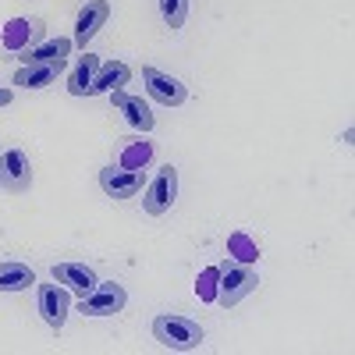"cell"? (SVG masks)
<instances>
[{
  "label": "cell",
  "instance_id": "obj_1",
  "mask_svg": "<svg viewBox=\"0 0 355 355\" xmlns=\"http://www.w3.org/2000/svg\"><path fill=\"white\" fill-rule=\"evenodd\" d=\"M153 338L164 348H171V352H192V348L202 345L206 334H202V327H199L196 320L178 316V313H164V316L153 320Z\"/></svg>",
  "mask_w": 355,
  "mask_h": 355
},
{
  "label": "cell",
  "instance_id": "obj_2",
  "mask_svg": "<svg viewBox=\"0 0 355 355\" xmlns=\"http://www.w3.org/2000/svg\"><path fill=\"white\" fill-rule=\"evenodd\" d=\"M217 302L220 306H239L249 291H256L259 277L249 263H224L220 266V277H217Z\"/></svg>",
  "mask_w": 355,
  "mask_h": 355
},
{
  "label": "cell",
  "instance_id": "obj_3",
  "mask_svg": "<svg viewBox=\"0 0 355 355\" xmlns=\"http://www.w3.org/2000/svg\"><path fill=\"white\" fill-rule=\"evenodd\" d=\"M174 199H178V171L167 164V167L157 171L153 182L146 185V192H142V210L150 214V217H164L171 206H174Z\"/></svg>",
  "mask_w": 355,
  "mask_h": 355
},
{
  "label": "cell",
  "instance_id": "obj_4",
  "mask_svg": "<svg viewBox=\"0 0 355 355\" xmlns=\"http://www.w3.org/2000/svg\"><path fill=\"white\" fill-rule=\"evenodd\" d=\"M100 189L110 196V199H135L142 189H146V174L142 167H121V164H110L100 171Z\"/></svg>",
  "mask_w": 355,
  "mask_h": 355
},
{
  "label": "cell",
  "instance_id": "obj_5",
  "mask_svg": "<svg viewBox=\"0 0 355 355\" xmlns=\"http://www.w3.org/2000/svg\"><path fill=\"white\" fill-rule=\"evenodd\" d=\"M128 302V295L121 284H96L89 295H82L78 299V313L82 316H114V313H121Z\"/></svg>",
  "mask_w": 355,
  "mask_h": 355
},
{
  "label": "cell",
  "instance_id": "obj_6",
  "mask_svg": "<svg viewBox=\"0 0 355 355\" xmlns=\"http://www.w3.org/2000/svg\"><path fill=\"white\" fill-rule=\"evenodd\" d=\"M142 82H146V93H150L157 103H164V107H182L189 100V89L174 75H167V71H160L153 64L142 68Z\"/></svg>",
  "mask_w": 355,
  "mask_h": 355
},
{
  "label": "cell",
  "instance_id": "obj_7",
  "mask_svg": "<svg viewBox=\"0 0 355 355\" xmlns=\"http://www.w3.org/2000/svg\"><path fill=\"white\" fill-rule=\"evenodd\" d=\"M68 306H71V299H68V288H57V284H40L36 288V309H40V316H43V323L57 334L64 327V320H68Z\"/></svg>",
  "mask_w": 355,
  "mask_h": 355
},
{
  "label": "cell",
  "instance_id": "obj_8",
  "mask_svg": "<svg viewBox=\"0 0 355 355\" xmlns=\"http://www.w3.org/2000/svg\"><path fill=\"white\" fill-rule=\"evenodd\" d=\"M33 185V164H28L25 150H8L0 153V189L8 192H25Z\"/></svg>",
  "mask_w": 355,
  "mask_h": 355
},
{
  "label": "cell",
  "instance_id": "obj_9",
  "mask_svg": "<svg viewBox=\"0 0 355 355\" xmlns=\"http://www.w3.org/2000/svg\"><path fill=\"white\" fill-rule=\"evenodd\" d=\"M110 103L125 114V121L135 128V132H153V125H157V117H153V110H150V103H146L142 96H135V93H125V89H114L110 93Z\"/></svg>",
  "mask_w": 355,
  "mask_h": 355
},
{
  "label": "cell",
  "instance_id": "obj_10",
  "mask_svg": "<svg viewBox=\"0 0 355 355\" xmlns=\"http://www.w3.org/2000/svg\"><path fill=\"white\" fill-rule=\"evenodd\" d=\"M107 18H110V4H107V0H85V8L75 18V40L71 43L85 50V43L107 25Z\"/></svg>",
  "mask_w": 355,
  "mask_h": 355
},
{
  "label": "cell",
  "instance_id": "obj_11",
  "mask_svg": "<svg viewBox=\"0 0 355 355\" xmlns=\"http://www.w3.org/2000/svg\"><path fill=\"white\" fill-rule=\"evenodd\" d=\"M53 281L64 284L68 291H75L82 299V295H89L100 284V274L93 270V266H85V263H53Z\"/></svg>",
  "mask_w": 355,
  "mask_h": 355
},
{
  "label": "cell",
  "instance_id": "obj_12",
  "mask_svg": "<svg viewBox=\"0 0 355 355\" xmlns=\"http://www.w3.org/2000/svg\"><path fill=\"white\" fill-rule=\"evenodd\" d=\"M43 40V21L40 18H15L4 28V50L8 53H21L28 46H36Z\"/></svg>",
  "mask_w": 355,
  "mask_h": 355
},
{
  "label": "cell",
  "instance_id": "obj_13",
  "mask_svg": "<svg viewBox=\"0 0 355 355\" xmlns=\"http://www.w3.org/2000/svg\"><path fill=\"white\" fill-rule=\"evenodd\" d=\"M71 40H40L36 46H28L21 50V64H57V68H64L68 64V53H71Z\"/></svg>",
  "mask_w": 355,
  "mask_h": 355
},
{
  "label": "cell",
  "instance_id": "obj_14",
  "mask_svg": "<svg viewBox=\"0 0 355 355\" xmlns=\"http://www.w3.org/2000/svg\"><path fill=\"white\" fill-rule=\"evenodd\" d=\"M128 78H132V68H128L125 61H107V64H100L96 78L89 82V89H85V96H100V93H114V89H121V85H128Z\"/></svg>",
  "mask_w": 355,
  "mask_h": 355
},
{
  "label": "cell",
  "instance_id": "obj_15",
  "mask_svg": "<svg viewBox=\"0 0 355 355\" xmlns=\"http://www.w3.org/2000/svg\"><path fill=\"white\" fill-rule=\"evenodd\" d=\"M100 64H103V61H100L96 53H82L78 64H75L71 75H68V93H71V96H85V89H89V82L96 78Z\"/></svg>",
  "mask_w": 355,
  "mask_h": 355
},
{
  "label": "cell",
  "instance_id": "obj_16",
  "mask_svg": "<svg viewBox=\"0 0 355 355\" xmlns=\"http://www.w3.org/2000/svg\"><path fill=\"white\" fill-rule=\"evenodd\" d=\"M61 71L64 68H57V64H21L15 71V85H21V89H46Z\"/></svg>",
  "mask_w": 355,
  "mask_h": 355
},
{
  "label": "cell",
  "instance_id": "obj_17",
  "mask_svg": "<svg viewBox=\"0 0 355 355\" xmlns=\"http://www.w3.org/2000/svg\"><path fill=\"white\" fill-rule=\"evenodd\" d=\"M28 284H36V274L25 263H18V259L0 263V291H21Z\"/></svg>",
  "mask_w": 355,
  "mask_h": 355
},
{
  "label": "cell",
  "instance_id": "obj_18",
  "mask_svg": "<svg viewBox=\"0 0 355 355\" xmlns=\"http://www.w3.org/2000/svg\"><path fill=\"white\" fill-rule=\"evenodd\" d=\"M227 249L239 256V263H256V259H259L256 242H249V234H242V231H234L231 239H227Z\"/></svg>",
  "mask_w": 355,
  "mask_h": 355
},
{
  "label": "cell",
  "instance_id": "obj_19",
  "mask_svg": "<svg viewBox=\"0 0 355 355\" xmlns=\"http://www.w3.org/2000/svg\"><path fill=\"white\" fill-rule=\"evenodd\" d=\"M160 15H164L167 28H182L189 18V0H160Z\"/></svg>",
  "mask_w": 355,
  "mask_h": 355
},
{
  "label": "cell",
  "instance_id": "obj_20",
  "mask_svg": "<svg viewBox=\"0 0 355 355\" xmlns=\"http://www.w3.org/2000/svg\"><path fill=\"white\" fill-rule=\"evenodd\" d=\"M153 157V146L150 142H128L125 146V157H121V167H146Z\"/></svg>",
  "mask_w": 355,
  "mask_h": 355
},
{
  "label": "cell",
  "instance_id": "obj_21",
  "mask_svg": "<svg viewBox=\"0 0 355 355\" xmlns=\"http://www.w3.org/2000/svg\"><path fill=\"white\" fill-rule=\"evenodd\" d=\"M217 277H220V266H210V270H202L196 291H199V299L202 302H217Z\"/></svg>",
  "mask_w": 355,
  "mask_h": 355
},
{
  "label": "cell",
  "instance_id": "obj_22",
  "mask_svg": "<svg viewBox=\"0 0 355 355\" xmlns=\"http://www.w3.org/2000/svg\"><path fill=\"white\" fill-rule=\"evenodd\" d=\"M15 100V93H11V89H0V107H8Z\"/></svg>",
  "mask_w": 355,
  "mask_h": 355
}]
</instances>
